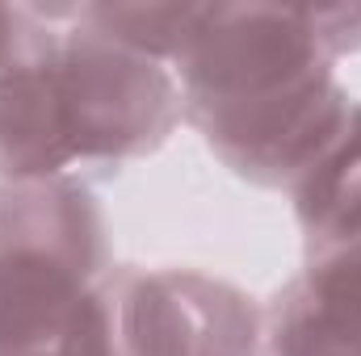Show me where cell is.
<instances>
[{
    "mask_svg": "<svg viewBox=\"0 0 361 356\" xmlns=\"http://www.w3.org/2000/svg\"><path fill=\"white\" fill-rule=\"evenodd\" d=\"M173 76L180 122L261 189H290L353 113L319 8L202 4Z\"/></svg>",
    "mask_w": 361,
    "mask_h": 356,
    "instance_id": "obj_1",
    "label": "cell"
},
{
    "mask_svg": "<svg viewBox=\"0 0 361 356\" xmlns=\"http://www.w3.org/2000/svg\"><path fill=\"white\" fill-rule=\"evenodd\" d=\"M30 17L0 72V184L80 180L160 151L180 122L173 68L101 38L76 4H30Z\"/></svg>",
    "mask_w": 361,
    "mask_h": 356,
    "instance_id": "obj_2",
    "label": "cell"
},
{
    "mask_svg": "<svg viewBox=\"0 0 361 356\" xmlns=\"http://www.w3.org/2000/svg\"><path fill=\"white\" fill-rule=\"evenodd\" d=\"M114 268L85 180L0 184V356H118Z\"/></svg>",
    "mask_w": 361,
    "mask_h": 356,
    "instance_id": "obj_3",
    "label": "cell"
},
{
    "mask_svg": "<svg viewBox=\"0 0 361 356\" xmlns=\"http://www.w3.org/2000/svg\"><path fill=\"white\" fill-rule=\"evenodd\" d=\"M118 356H261L265 310L202 268H135L109 276Z\"/></svg>",
    "mask_w": 361,
    "mask_h": 356,
    "instance_id": "obj_4",
    "label": "cell"
},
{
    "mask_svg": "<svg viewBox=\"0 0 361 356\" xmlns=\"http://www.w3.org/2000/svg\"><path fill=\"white\" fill-rule=\"evenodd\" d=\"M261 356H361V239L311 256L261 319Z\"/></svg>",
    "mask_w": 361,
    "mask_h": 356,
    "instance_id": "obj_5",
    "label": "cell"
},
{
    "mask_svg": "<svg viewBox=\"0 0 361 356\" xmlns=\"http://www.w3.org/2000/svg\"><path fill=\"white\" fill-rule=\"evenodd\" d=\"M286 193L302 231L307 260L361 239V101H353V113L328 151Z\"/></svg>",
    "mask_w": 361,
    "mask_h": 356,
    "instance_id": "obj_6",
    "label": "cell"
},
{
    "mask_svg": "<svg viewBox=\"0 0 361 356\" xmlns=\"http://www.w3.org/2000/svg\"><path fill=\"white\" fill-rule=\"evenodd\" d=\"M76 13L101 38L173 68L202 17V4H76Z\"/></svg>",
    "mask_w": 361,
    "mask_h": 356,
    "instance_id": "obj_7",
    "label": "cell"
},
{
    "mask_svg": "<svg viewBox=\"0 0 361 356\" xmlns=\"http://www.w3.org/2000/svg\"><path fill=\"white\" fill-rule=\"evenodd\" d=\"M30 25H34L30 4H0V72H4V68L17 59V51L25 46Z\"/></svg>",
    "mask_w": 361,
    "mask_h": 356,
    "instance_id": "obj_8",
    "label": "cell"
}]
</instances>
